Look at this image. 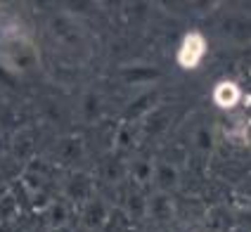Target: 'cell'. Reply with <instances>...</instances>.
Segmentation results:
<instances>
[{
  "instance_id": "6da1fadb",
  "label": "cell",
  "mask_w": 251,
  "mask_h": 232,
  "mask_svg": "<svg viewBox=\"0 0 251 232\" xmlns=\"http://www.w3.org/2000/svg\"><path fill=\"white\" fill-rule=\"evenodd\" d=\"M0 59L12 71H26L38 62L33 41L19 14L0 17Z\"/></svg>"
},
{
  "instance_id": "8992f818",
  "label": "cell",
  "mask_w": 251,
  "mask_h": 232,
  "mask_svg": "<svg viewBox=\"0 0 251 232\" xmlns=\"http://www.w3.org/2000/svg\"><path fill=\"white\" fill-rule=\"evenodd\" d=\"M147 213L156 220H168L173 216V202L166 192H156L152 199H147Z\"/></svg>"
},
{
  "instance_id": "7a4b0ae2",
  "label": "cell",
  "mask_w": 251,
  "mask_h": 232,
  "mask_svg": "<svg viewBox=\"0 0 251 232\" xmlns=\"http://www.w3.org/2000/svg\"><path fill=\"white\" fill-rule=\"evenodd\" d=\"M206 55H209V41H206V36L199 33V31H190L178 43L176 62L185 71H195V69L201 67V62L206 59Z\"/></svg>"
},
{
  "instance_id": "ba28073f",
  "label": "cell",
  "mask_w": 251,
  "mask_h": 232,
  "mask_svg": "<svg viewBox=\"0 0 251 232\" xmlns=\"http://www.w3.org/2000/svg\"><path fill=\"white\" fill-rule=\"evenodd\" d=\"M159 76V71L154 67H130L124 69V78L130 83H150L152 78Z\"/></svg>"
},
{
  "instance_id": "8fae6325",
  "label": "cell",
  "mask_w": 251,
  "mask_h": 232,
  "mask_svg": "<svg viewBox=\"0 0 251 232\" xmlns=\"http://www.w3.org/2000/svg\"><path fill=\"white\" fill-rule=\"evenodd\" d=\"M195 145L199 152H211L213 145H216V137H213V130L209 126H201L199 130L195 133Z\"/></svg>"
},
{
  "instance_id": "4fadbf2b",
  "label": "cell",
  "mask_w": 251,
  "mask_h": 232,
  "mask_svg": "<svg viewBox=\"0 0 251 232\" xmlns=\"http://www.w3.org/2000/svg\"><path fill=\"white\" fill-rule=\"evenodd\" d=\"M242 142H244L247 147H251V119L247 121V126L242 128Z\"/></svg>"
},
{
  "instance_id": "7c38bea8",
  "label": "cell",
  "mask_w": 251,
  "mask_h": 232,
  "mask_svg": "<svg viewBox=\"0 0 251 232\" xmlns=\"http://www.w3.org/2000/svg\"><path fill=\"white\" fill-rule=\"evenodd\" d=\"M17 213H19L17 199H14L10 192H5V194L0 197V220H10V218H14Z\"/></svg>"
},
{
  "instance_id": "30bf717a",
  "label": "cell",
  "mask_w": 251,
  "mask_h": 232,
  "mask_svg": "<svg viewBox=\"0 0 251 232\" xmlns=\"http://www.w3.org/2000/svg\"><path fill=\"white\" fill-rule=\"evenodd\" d=\"M48 216H50V225L52 228H64L67 225V220H69V211H67V206L62 204V202H57V204H48Z\"/></svg>"
},
{
  "instance_id": "9c48e42d",
  "label": "cell",
  "mask_w": 251,
  "mask_h": 232,
  "mask_svg": "<svg viewBox=\"0 0 251 232\" xmlns=\"http://www.w3.org/2000/svg\"><path fill=\"white\" fill-rule=\"evenodd\" d=\"M90 192H93V185H90V180H88L85 176L71 178L69 194L74 197V199H93V197H90Z\"/></svg>"
},
{
  "instance_id": "52a82bcc",
  "label": "cell",
  "mask_w": 251,
  "mask_h": 232,
  "mask_svg": "<svg viewBox=\"0 0 251 232\" xmlns=\"http://www.w3.org/2000/svg\"><path fill=\"white\" fill-rule=\"evenodd\" d=\"M154 173H156V164L150 159H138L130 164V178L138 182V185H150L154 182Z\"/></svg>"
},
{
  "instance_id": "5b68a950",
  "label": "cell",
  "mask_w": 251,
  "mask_h": 232,
  "mask_svg": "<svg viewBox=\"0 0 251 232\" xmlns=\"http://www.w3.org/2000/svg\"><path fill=\"white\" fill-rule=\"evenodd\" d=\"M154 185L159 187V192H166V194L173 190H178V185H180V171H178V166L171 164V161L156 164Z\"/></svg>"
},
{
  "instance_id": "3957f363",
  "label": "cell",
  "mask_w": 251,
  "mask_h": 232,
  "mask_svg": "<svg viewBox=\"0 0 251 232\" xmlns=\"http://www.w3.org/2000/svg\"><path fill=\"white\" fill-rule=\"evenodd\" d=\"M242 88H239V83L230 81V78H223V81H218L213 85V90H211V100H213V104L218 107V109H237L239 104H242Z\"/></svg>"
},
{
  "instance_id": "277c9868",
  "label": "cell",
  "mask_w": 251,
  "mask_h": 232,
  "mask_svg": "<svg viewBox=\"0 0 251 232\" xmlns=\"http://www.w3.org/2000/svg\"><path fill=\"white\" fill-rule=\"evenodd\" d=\"M109 216H112V211H109V206L104 204L102 199L93 197V199H88V202H85L83 223L88 225V228H93V230L107 228V223H109Z\"/></svg>"
}]
</instances>
